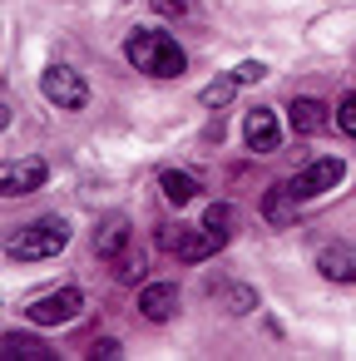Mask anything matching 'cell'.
Instances as JSON below:
<instances>
[{
    "label": "cell",
    "mask_w": 356,
    "mask_h": 361,
    "mask_svg": "<svg viewBox=\"0 0 356 361\" xmlns=\"http://www.w3.org/2000/svg\"><path fill=\"white\" fill-rule=\"evenodd\" d=\"M287 119H292V129H297L302 139H312V134H317V129L326 124V109H321L317 99H307V94H302V99H292V109H287Z\"/></svg>",
    "instance_id": "5bb4252c"
},
{
    "label": "cell",
    "mask_w": 356,
    "mask_h": 361,
    "mask_svg": "<svg viewBox=\"0 0 356 361\" xmlns=\"http://www.w3.org/2000/svg\"><path fill=\"white\" fill-rule=\"evenodd\" d=\"M65 247H70V223L65 218H35V223L16 228L11 243H6L11 262H45V257H60Z\"/></svg>",
    "instance_id": "7a4b0ae2"
},
{
    "label": "cell",
    "mask_w": 356,
    "mask_h": 361,
    "mask_svg": "<svg viewBox=\"0 0 356 361\" xmlns=\"http://www.w3.org/2000/svg\"><path fill=\"white\" fill-rule=\"evenodd\" d=\"M238 90H243V80H238V75H218V80L203 90V109H228V104L238 99Z\"/></svg>",
    "instance_id": "2e32d148"
},
{
    "label": "cell",
    "mask_w": 356,
    "mask_h": 361,
    "mask_svg": "<svg viewBox=\"0 0 356 361\" xmlns=\"http://www.w3.org/2000/svg\"><path fill=\"white\" fill-rule=\"evenodd\" d=\"M159 247H168L178 262H203L228 247V233L218 228H159Z\"/></svg>",
    "instance_id": "277c9868"
},
{
    "label": "cell",
    "mask_w": 356,
    "mask_h": 361,
    "mask_svg": "<svg viewBox=\"0 0 356 361\" xmlns=\"http://www.w3.org/2000/svg\"><path fill=\"white\" fill-rule=\"evenodd\" d=\"M218 297H223V307H228L233 317H243V312L257 307V292H252L247 282H238V277H223V282H218Z\"/></svg>",
    "instance_id": "9a60e30c"
},
{
    "label": "cell",
    "mask_w": 356,
    "mask_h": 361,
    "mask_svg": "<svg viewBox=\"0 0 356 361\" xmlns=\"http://www.w3.org/2000/svg\"><path fill=\"white\" fill-rule=\"evenodd\" d=\"M94 252H99L104 262H114L119 252H129V218H124V213H109V218L94 228Z\"/></svg>",
    "instance_id": "30bf717a"
},
{
    "label": "cell",
    "mask_w": 356,
    "mask_h": 361,
    "mask_svg": "<svg viewBox=\"0 0 356 361\" xmlns=\"http://www.w3.org/2000/svg\"><path fill=\"white\" fill-rule=\"evenodd\" d=\"M317 272H321V277H331V282H356V252H351V247H341V243H331V247H321Z\"/></svg>",
    "instance_id": "8fae6325"
},
{
    "label": "cell",
    "mask_w": 356,
    "mask_h": 361,
    "mask_svg": "<svg viewBox=\"0 0 356 361\" xmlns=\"http://www.w3.org/2000/svg\"><path fill=\"white\" fill-rule=\"evenodd\" d=\"M233 75H238V80H243V85H257V80H262V75H267V65H257V60H247V65H238V70H233Z\"/></svg>",
    "instance_id": "7402d4cb"
},
{
    "label": "cell",
    "mask_w": 356,
    "mask_h": 361,
    "mask_svg": "<svg viewBox=\"0 0 356 361\" xmlns=\"http://www.w3.org/2000/svg\"><path fill=\"white\" fill-rule=\"evenodd\" d=\"M45 178H50L45 159H16V164L6 169V198H25V193H35V188H45Z\"/></svg>",
    "instance_id": "9c48e42d"
},
{
    "label": "cell",
    "mask_w": 356,
    "mask_h": 361,
    "mask_svg": "<svg viewBox=\"0 0 356 361\" xmlns=\"http://www.w3.org/2000/svg\"><path fill=\"white\" fill-rule=\"evenodd\" d=\"M149 6H154L164 20H188V16H193V0H149Z\"/></svg>",
    "instance_id": "d6986e66"
},
{
    "label": "cell",
    "mask_w": 356,
    "mask_h": 361,
    "mask_svg": "<svg viewBox=\"0 0 356 361\" xmlns=\"http://www.w3.org/2000/svg\"><path fill=\"white\" fill-rule=\"evenodd\" d=\"M262 213H267V223H282V218H287V188H282V183H277V188H267Z\"/></svg>",
    "instance_id": "e0dca14e"
},
{
    "label": "cell",
    "mask_w": 356,
    "mask_h": 361,
    "mask_svg": "<svg viewBox=\"0 0 356 361\" xmlns=\"http://www.w3.org/2000/svg\"><path fill=\"white\" fill-rule=\"evenodd\" d=\"M0 351H6L11 361H45V356H55L40 336H25V331H6V341H0Z\"/></svg>",
    "instance_id": "4fadbf2b"
},
{
    "label": "cell",
    "mask_w": 356,
    "mask_h": 361,
    "mask_svg": "<svg viewBox=\"0 0 356 361\" xmlns=\"http://www.w3.org/2000/svg\"><path fill=\"white\" fill-rule=\"evenodd\" d=\"M243 139H247L252 154H272L282 144V119L272 109H247L243 114Z\"/></svg>",
    "instance_id": "52a82bcc"
},
{
    "label": "cell",
    "mask_w": 356,
    "mask_h": 361,
    "mask_svg": "<svg viewBox=\"0 0 356 361\" xmlns=\"http://www.w3.org/2000/svg\"><path fill=\"white\" fill-rule=\"evenodd\" d=\"M203 228H218V233H228V228H233V208H228V203H208V213H203Z\"/></svg>",
    "instance_id": "ffe728a7"
},
{
    "label": "cell",
    "mask_w": 356,
    "mask_h": 361,
    "mask_svg": "<svg viewBox=\"0 0 356 361\" xmlns=\"http://www.w3.org/2000/svg\"><path fill=\"white\" fill-rule=\"evenodd\" d=\"M114 272H119V282H139L144 277V257L139 252H119L114 257Z\"/></svg>",
    "instance_id": "ac0fdd59"
},
{
    "label": "cell",
    "mask_w": 356,
    "mask_h": 361,
    "mask_svg": "<svg viewBox=\"0 0 356 361\" xmlns=\"http://www.w3.org/2000/svg\"><path fill=\"white\" fill-rule=\"evenodd\" d=\"M139 312H144L149 322H168V317H178V282H168V277L149 282V287L139 292Z\"/></svg>",
    "instance_id": "ba28073f"
},
{
    "label": "cell",
    "mask_w": 356,
    "mask_h": 361,
    "mask_svg": "<svg viewBox=\"0 0 356 361\" xmlns=\"http://www.w3.org/2000/svg\"><path fill=\"white\" fill-rule=\"evenodd\" d=\"M124 55H129L134 70H144V75H154V80H178L183 65H188L183 50H178V40L164 35V30H134L129 45H124Z\"/></svg>",
    "instance_id": "6da1fadb"
},
{
    "label": "cell",
    "mask_w": 356,
    "mask_h": 361,
    "mask_svg": "<svg viewBox=\"0 0 356 361\" xmlns=\"http://www.w3.org/2000/svg\"><path fill=\"white\" fill-rule=\"evenodd\" d=\"M159 188H164V198H168V203H193V198H203L198 178H193V173H183V169H164V173H159Z\"/></svg>",
    "instance_id": "7c38bea8"
},
{
    "label": "cell",
    "mask_w": 356,
    "mask_h": 361,
    "mask_svg": "<svg viewBox=\"0 0 356 361\" xmlns=\"http://www.w3.org/2000/svg\"><path fill=\"white\" fill-rule=\"evenodd\" d=\"M80 312H85V292H80L75 282H65V287H55V292H45L40 302L25 307V317H30L35 326H65V322H75Z\"/></svg>",
    "instance_id": "5b68a950"
},
{
    "label": "cell",
    "mask_w": 356,
    "mask_h": 361,
    "mask_svg": "<svg viewBox=\"0 0 356 361\" xmlns=\"http://www.w3.org/2000/svg\"><path fill=\"white\" fill-rule=\"evenodd\" d=\"M336 124H341V134H351V139H356V90L336 104Z\"/></svg>",
    "instance_id": "44dd1931"
},
{
    "label": "cell",
    "mask_w": 356,
    "mask_h": 361,
    "mask_svg": "<svg viewBox=\"0 0 356 361\" xmlns=\"http://www.w3.org/2000/svg\"><path fill=\"white\" fill-rule=\"evenodd\" d=\"M40 90H45V99H50L55 109H85V104H90V85H85V75L70 70V65H45Z\"/></svg>",
    "instance_id": "8992f818"
},
{
    "label": "cell",
    "mask_w": 356,
    "mask_h": 361,
    "mask_svg": "<svg viewBox=\"0 0 356 361\" xmlns=\"http://www.w3.org/2000/svg\"><path fill=\"white\" fill-rule=\"evenodd\" d=\"M341 173H346V164L336 159V154H321V159H312V164H302L282 188H287V198L292 203H307V198H321V193H331L336 183H341Z\"/></svg>",
    "instance_id": "3957f363"
}]
</instances>
